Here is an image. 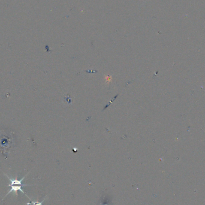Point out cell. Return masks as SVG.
Segmentation results:
<instances>
[{
	"instance_id": "1",
	"label": "cell",
	"mask_w": 205,
	"mask_h": 205,
	"mask_svg": "<svg viewBox=\"0 0 205 205\" xmlns=\"http://www.w3.org/2000/svg\"><path fill=\"white\" fill-rule=\"evenodd\" d=\"M6 176L8 178V179L10 180V182H11V184H9L8 186L9 187H11V189H10V190L9 191V192L7 193V194L5 195V196H7L8 194H9L10 193H12V192H14L15 193V194H16V195H18V191H20L21 193H24V194L26 195V194L24 193V191L22 190V187L23 186H28V185H28V184H23L22 183V181L24 180V179L25 178L26 176L25 175L24 178H22L20 180H17V179H11L7 175V174H5ZM26 196H27L26 195ZM28 197V196H27ZM29 198V197H28Z\"/></svg>"
},
{
	"instance_id": "2",
	"label": "cell",
	"mask_w": 205,
	"mask_h": 205,
	"mask_svg": "<svg viewBox=\"0 0 205 205\" xmlns=\"http://www.w3.org/2000/svg\"><path fill=\"white\" fill-rule=\"evenodd\" d=\"M28 205H42V202L39 203V202H32L31 203H27Z\"/></svg>"
}]
</instances>
